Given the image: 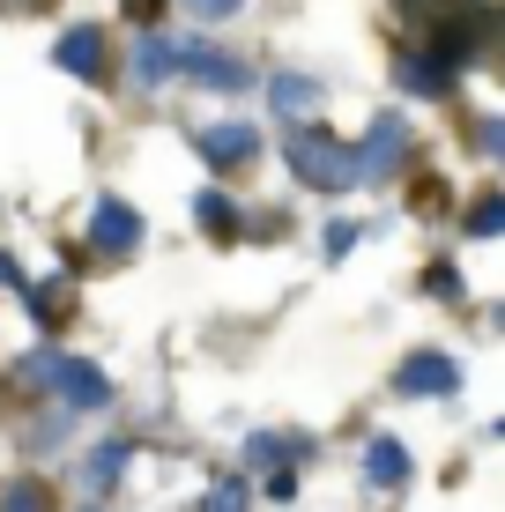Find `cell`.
<instances>
[{
    "label": "cell",
    "mask_w": 505,
    "mask_h": 512,
    "mask_svg": "<svg viewBox=\"0 0 505 512\" xmlns=\"http://www.w3.org/2000/svg\"><path fill=\"white\" fill-rule=\"evenodd\" d=\"M194 216H201V231H238V208L223 201V193H201V201H194Z\"/></svg>",
    "instance_id": "5bb4252c"
},
{
    "label": "cell",
    "mask_w": 505,
    "mask_h": 512,
    "mask_svg": "<svg viewBox=\"0 0 505 512\" xmlns=\"http://www.w3.org/2000/svg\"><path fill=\"white\" fill-rule=\"evenodd\" d=\"M498 223H505V201H498V193H483V201L468 208V238H491Z\"/></svg>",
    "instance_id": "9a60e30c"
},
{
    "label": "cell",
    "mask_w": 505,
    "mask_h": 512,
    "mask_svg": "<svg viewBox=\"0 0 505 512\" xmlns=\"http://www.w3.org/2000/svg\"><path fill=\"white\" fill-rule=\"evenodd\" d=\"M402 82H409V90H424V97H446V82H454V75L431 67V52H402Z\"/></svg>",
    "instance_id": "7c38bea8"
},
{
    "label": "cell",
    "mask_w": 505,
    "mask_h": 512,
    "mask_svg": "<svg viewBox=\"0 0 505 512\" xmlns=\"http://www.w3.org/2000/svg\"><path fill=\"white\" fill-rule=\"evenodd\" d=\"M394 386H402V394H454V364L424 349V357H409V364H402V379H394Z\"/></svg>",
    "instance_id": "9c48e42d"
},
{
    "label": "cell",
    "mask_w": 505,
    "mask_h": 512,
    "mask_svg": "<svg viewBox=\"0 0 505 512\" xmlns=\"http://www.w3.org/2000/svg\"><path fill=\"white\" fill-rule=\"evenodd\" d=\"M134 75H142V82H171V75H179V45L149 30V38H142V52H134Z\"/></svg>",
    "instance_id": "8fae6325"
},
{
    "label": "cell",
    "mask_w": 505,
    "mask_h": 512,
    "mask_svg": "<svg viewBox=\"0 0 505 512\" xmlns=\"http://www.w3.org/2000/svg\"><path fill=\"white\" fill-rule=\"evenodd\" d=\"M30 297V312L38 320H60V305H67V282H38V290H23Z\"/></svg>",
    "instance_id": "e0dca14e"
},
{
    "label": "cell",
    "mask_w": 505,
    "mask_h": 512,
    "mask_svg": "<svg viewBox=\"0 0 505 512\" xmlns=\"http://www.w3.org/2000/svg\"><path fill=\"white\" fill-rule=\"evenodd\" d=\"M23 386H60V401H75V409H104V372L82 357H60V349H38V357L23 364Z\"/></svg>",
    "instance_id": "6da1fadb"
},
{
    "label": "cell",
    "mask_w": 505,
    "mask_h": 512,
    "mask_svg": "<svg viewBox=\"0 0 505 512\" xmlns=\"http://www.w3.org/2000/svg\"><path fill=\"white\" fill-rule=\"evenodd\" d=\"M179 67L194 82H208V90H246L253 82V67H238L231 52H208V45H179Z\"/></svg>",
    "instance_id": "277c9868"
},
{
    "label": "cell",
    "mask_w": 505,
    "mask_h": 512,
    "mask_svg": "<svg viewBox=\"0 0 505 512\" xmlns=\"http://www.w3.org/2000/svg\"><path fill=\"white\" fill-rule=\"evenodd\" d=\"M350 238H357V223H335V231H327V260H342V253H350Z\"/></svg>",
    "instance_id": "d6986e66"
},
{
    "label": "cell",
    "mask_w": 505,
    "mask_h": 512,
    "mask_svg": "<svg viewBox=\"0 0 505 512\" xmlns=\"http://www.w3.org/2000/svg\"><path fill=\"white\" fill-rule=\"evenodd\" d=\"M260 149V134L246 127V119H216V127H201V156L216 171H231V164H246V156Z\"/></svg>",
    "instance_id": "5b68a950"
},
{
    "label": "cell",
    "mask_w": 505,
    "mask_h": 512,
    "mask_svg": "<svg viewBox=\"0 0 505 512\" xmlns=\"http://www.w3.org/2000/svg\"><path fill=\"white\" fill-rule=\"evenodd\" d=\"M0 512H52V505H45V490H38V483H15L8 498H0Z\"/></svg>",
    "instance_id": "ac0fdd59"
},
{
    "label": "cell",
    "mask_w": 505,
    "mask_h": 512,
    "mask_svg": "<svg viewBox=\"0 0 505 512\" xmlns=\"http://www.w3.org/2000/svg\"><path fill=\"white\" fill-rule=\"evenodd\" d=\"M127 15H134V23H156V15H164V0H127Z\"/></svg>",
    "instance_id": "ffe728a7"
},
{
    "label": "cell",
    "mask_w": 505,
    "mask_h": 512,
    "mask_svg": "<svg viewBox=\"0 0 505 512\" xmlns=\"http://www.w3.org/2000/svg\"><path fill=\"white\" fill-rule=\"evenodd\" d=\"M268 104H275L283 119H305L312 104H327V82H312V75H275V82H268Z\"/></svg>",
    "instance_id": "ba28073f"
},
{
    "label": "cell",
    "mask_w": 505,
    "mask_h": 512,
    "mask_svg": "<svg viewBox=\"0 0 505 512\" xmlns=\"http://www.w3.org/2000/svg\"><path fill=\"white\" fill-rule=\"evenodd\" d=\"M90 238L104 245V253H127V245L142 238V216H134L127 201H112V193H104V201L90 208Z\"/></svg>",
    "instance_id": "8992f818"
},
{
    "label": "cell",
    "mask_w": 505,
    "mask_h": 512,
    "mask_svg": "<svg viewBox=\"0 0 505 512\" xmlns=\"http://www.w3.org/2000/svg\"><path fill=\"white\" fill-rule=\"evenodd\" d=\"M52 60H60L67 75H90V82H97V75H104V30H97V23H75Z\"/></svg>",
    "instance_id": "52a82bcc"
},
{
    "label": "cell",
    "mask_w": 505,
    "mask_h": 512,
    "mask_svg": "<svg viewBox=\"0 0 505 512\" xmlns=\"http://www.w3.org/2000/svg\"><path fill=\"white\" fill-rule=\"evenodd\" d=\"M409 156V119H372V134H364V149H350V179L357 186H372V179H387L394 164Z\"/></svg>",
    "instance_id": "3957f363"
},
{
    "label": "cell",
    "mask_w": 505,
    "mask_h": 512,
    "mask_svg": "<svg viewBox=\"0 0 505 512\" xmlns=\"http://www.w3.org/2000/svg\"><path fill=\"white\" fill-rule=\"evenodd\" d=\"M201 512H246V483H238V475H223V483L201 498Z\"/></svg>",
    "instance_id": "2e32d148"
},
{
    "label": "cell",
    "mask_w": 505,
    "mask_h": 512,
    "mask_svg": "<svg viewBox=\"0 0 505 512\" xmlns=\"http://www.w3.org/2000/svg\"><path fill=\"white\" fill-rule=\"evenodd\" d=\"M186 8H201V15H231L238 0H186Z\"/></svg>",
    "instance_id": "44dd1931"
},
{
    "label": "cell",
    "mask_w": 505,
    "mask_h": 512,
    "mask_svg": "<svg viewBox=\"0 0 505 512\" xmlns=\"http://www.w3.org/2000/svg\"><path fill=\"white\" fill-rule=\"evenodd\" d=\"M290 171H298L305 186H320V193L357 186V179H350V149H342L335 134H320V127H298V134H290Z\"/></svg>",
    "instance_id": "7a4b0ae2"
},
{
    "label": "cell",
    "mask_w": 505,
    "mask_h": 512,
    "mask_svg": "<svg viewBox=\"0 0 505 512\" xmlns=\"http://www.w3.org/2000/svg\"><path fill=\"white\" fill-rule=\"evenodd\" d=\"M119 468H127V446L112 438V446H97L90 461H82V483H90V490H112V483H119Z\"/></svg>",
    "instance_id": "4fadbf2b"
},
{
    "label": "cell",
    "mask_w": 505,
    "mask_h": 512,
    "mask_svg": "<svg viewBox=\"0 0 505 512\" xmlns=\"http://www.w3.org/2000/svg\"><path fill=\"white\" fill-rule=\"evenodd\" d=\"M364 475H372V483H409V453L394 446V438H372V446H364Z\"/></svg>",
    "instance_id": "30bf717a"
}]
</instances>
